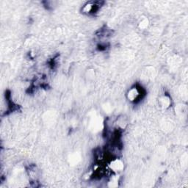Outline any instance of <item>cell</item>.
<instances>
[{"mask_svg": "<svg viewBox=\"0 0 188 188\" xmlns=\"http://www.w3.org/2000/svg\"><path fill=\"white\" fill-rule=\"evenodd\" d=\"M109 167L112 171L115 173H118L124 170V163L121 160L115 159V160L111 161L110 164L109 165Z\"/></svg>", "mask_w": 188, "mask_h": 188, "instance_id": "cell-2", "label": "cell"}, {"mask_svg": "<svg viewBox=\"0 0 188 188\" xmlns=\"http://www.w3.org/2000/svg\"><path fill=\"white\" fill-rule=\"evenodd\" d=\"M126 96L130 102H134L141 96V91L137 87H133L130 90H129L127 94H126Z\"/></svg>", "mask_w": 188, "mask_h": 188, "instance_id": "cell-3", "label": "cell"}, {"mask_svg": "<svg viewBox=\"0 0 188 188\" xmlns=\"http://www.w3.org/2000/svg\"><path fill=\"white\" fill-rule=\"evenodd\" d=\"M99 3V2H88L83 5V12L86 14L96 13V11H98L99 6H100L99 5H98Z\"/></svg>", "mask_w": 188, "mask_h": 188, "instance_id": "cell-1", "label": "cell"}, {"mask_svg": "<svg viewBox=\"0 0 188 188\" xmlns=\"http://www.w3.org/2000/svg\"><path fill=\"white\" fill-rule=\"evenodd\" d=\"M118 179H116V178H112V180L109 182V187H115L118 186Z\"/></svg>", "mask_w": 188, "mask_h": 188, "instance_id": "cell-5", "label": "cell"}, {"mask_svg": "<svg viewBox=\"0 0 188 188\" xmlns=\"http://www.w3.org/2000/svg\"><path fill=\"white\" fill-rule=\"evenodd\" d=\"M148 21L147 19H144L143 20L141 23H140V27L142 29H145L147 27H148Z\"/></svg>", "mask_w": 188, "mask_h": 188, "instance_id": "cell-6", "label": "cell"}, {"mask_svg": "<svg viewBox=\"0 0 188 188\" xmlns=\"http://www.w3.org/2000/svg\"><path fill=\"white\" fill-rule=\"evenodd\" d=\"M161 103H162V106L163 107H165V108H166V107H169V105H170V99H169L166 96H164L162 97V98L161 99Z\"/></svg>", "mask_w": 188, "mask_h": 188, "instance_id": "cell-4", "label": "cell"}]
</instances>
